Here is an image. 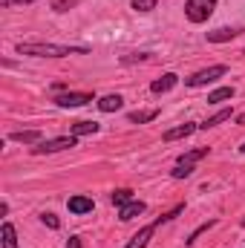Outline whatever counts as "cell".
Wrapping results in <instances>:
<instances>
[{
	"label": "cell",
	"instance_id": "1",
	"mask_svg": "<svg viewBox=\"0 0 245 248\" xmlns=\"http://www.w3.org/2000/svg\"><path fill=\"white\" fill-rule=\"evenodd\" d=\"M20 55H35V58H66V55H84L90 52L87 46H61V44H17Z\"/></svg>",
	"mask_w": 245,
	"mask_h": 248
},
{
	"label": "cell",
	"instance_id": "2",
	"mask_svg": "<svg viewBox=\"0 0 245 248\" xmlns=\"http://www.w3.org/2000/svg\"><path fill=\"white\" fill-rule=\"evenodd\" d=\"M216 9V0H184V17L190 23H205Z\"/></svg>",
	"mask_w": 245,
	"mask_h": 248
},
{
	"label": "cell",
	"instance_id": "3",
	"mask_svg": "<svg viewBox=\"0 0 245 248\" xmlns=\"http://www.w3.org/2000/svg\"><path fill=\"white\" fill-rule=\"evenodd\" d=\"M78 144V136H61V139H49V141H38L35 147H32V153L35 156H44V153H58V150H69V147H75Z\"/></svg>",
	"mask_w": 245,
	"mask_h": 248
},
{
	"label": "cell",
	"instance_id": "4",
	"mask_svg": "<svg viewBox=\"0 0 245 248\" xmlns=\"http://www.w3.org/2000/svg\"><path fill=\"white\" fill-rule=\"evenodd\" d=\"M228 72V66H222V63H214V66H208V69H199V72H193L190 78H187V87H205V84H214L216 78H222Z\"/></svg>",
	"mask_w": 245,
	"mask_h": 248
},
{
	"label": "cell",
	"instance_id": "5",
	"mask_svg": "<svg viewBox=\"0 0 245 248\" xmlns=\"http://www.w3.org/2000/svg\"><path fill=\"white\" fill-rule=\"evenodd\" d=\"M90 101H92L90 93H63V95L55 98V104H58V107H66V110H69V107H84V104H90Z\"/></svg>",
	"mask_w": 245,
	"mask_h": 248
},
{
	"label": "cell",
	"instance_id": "6",
	"mask_svg": "<svg viewBox=\"0 0 245 248\" xmlns=\"http://www.w3.org/2000/svg\"><path fill=\"white\" fill-rule=\"evenodd\" d=\"M138 214H144V202H141V199H130L127 205H122V208H119V219H122V222L136 219Z\"/></svg>",
	"mask_w": 245,
	"mask_h": 248
},
{
	"label": "cell",
	"instance_id": "7",
	"mask_svg": "<svg viewBox=\"0 0 245 248\" xmlns=\"http://www.w3.org/2000/svg\"><path fill=\"white\" fill-rule=\"evenodd\" d=\"M176 81H179V78H176L173 72H165L162 78H156V81L150 84V90H153L156 95H162V93H168V90H173V87H176Z\"/></svg>",
	"mask_w": 245,
	"mask_h": 248
},
{
	"label": "cell",
	"instance_id": "8",
	"mask_svg": "<svg viewBox=\"0 0 245 248\" xmlns=\"http://www.w3.org/2000/svg\"><path fill=\"white\" fill-rule=\"evenodd\" d=\"M124 98L116 93V95H104V98H98V110L101 113H116V110H122Z\"/></svg>",
	"mask_w": 245,
	"mask_h": 248
},
{
	"label": "cell",
	"instance_id": "9",
	"mask_svg": "<svg viewBox=\"0 0 245 248\" xmlns=\"http://www.w3.org/2000/svg\"><path fill=\"white\" fill-rule=\"evenodd\" d=\"M199 124H179V127H173V130H165V141H176V139H184V136H190L193 130H196Z\"/></svg>",
	"mask_w": 245,
	"mask_h": 248
},
{
	"label": "cell",
	"instance_id": "10",
	"mask_svg": "<svg viewBox=\"0 0 245 248\" xmlns=\"http://www.w3.org/2000/svg\"><path fill=\"white\" fill-rule=\"evenodd\" d=\"M69 211L72 214H90L92 211V199L90 196H72L69 199Z\"/></svg>",
	"mask_w": 245,
	"mask_h": 248
},
{
	"label": "cell",
	"instance_id": "11",
	"mask_svg": "<svg viewBox=\"0 0 245 248\" xmlns=\"http://www.w3.org/2000/svg\"><path fill=\"white\" fill-rule=\"evenodd\" d=\"M153 231H156V225H147V228H141L130 243H127V248H144L147 243H150V237H153Z\"/></svg>",
	"mask_w": 245,
	"mask_h": 248
},
{
	"label": "cell",
	"instance_id": "12",
	"mask_svg": "<svg viewBox=\"0 0 245 248\" xmlns=\"http://www.w3.org/2000/svg\"><path fill=\"white\" fill-rule=\"evenodd\" d=\"M205 156H208V147H196V150H187L184 156H179L176 165H190V168H193V165H196L199 159H205Z\"/></svg>",
	"mask_w": 245,
	"mask_h": 248
},
{
	"label": "cell",
	"instance_id": "13",
	"mask_svg": "<svg viewBox=\"0 0 245 248\" xmlns=\"http://www.w3.org/2000/svg\"><path fill=\"white\" fill-rule=\"evenodd\" d=\"M240 35V29H228V26H222V29H214V32H208V41H214V44H222V41H231V38H237Z\"/></svg>",
	"mask_w": 245,
	"mask_h": 248
},
{
	"label": "cell",
	"instance_id": "14",
	"mask_svg": "<svg viewBox=\"0 0 245 248\" xmlns=\"http://www.w3.org/2000/svg\"><path fill=\"white\" fill-rule=\"evenodd\" d=\"M12 139L23 141V144H38L41 141V130H17V133H12Z\"/></svg>",
	"mask_w": 245,
	"mask_h": 248
},
{
	"label": "cell",
	"instance_id": "15",
	"mask_svg": "<svg viewBox=\"0 0 245 248\" xmlns=\"http://www.w3.org/2000/svg\"><path fill=\"white\" fill-rule=\"evenodd\" d=\"M0 234H3V248H20L17 246V234H15V225H12V222H3Z\"/></svg>",
	"mask_w": 245,
	"mask_h": 248
},
{
	"label": "cell",
	"instance_id": "16",
	"mask_svg": "<svg viewBox=\"0 0 245 248\" xmlns=\"http://www.w3.org/2000/svg\"><path fill=\"white\" fill-rule=\"evenodd\" d=\"M228 98H234V87H219V90H214V93L208 95V104H222V101H228Z\"/></svg>",
	"mask_w": 245,
	"mask_h": 248
},
{
	"label": "cell",
	"instance_id": "17",
	"mask_svg": "<svg viewBox=\"0 0 245 248\" xmlns=\"http://www.w3.org/2000/svg\"><path fill=\"white\" fill-rule=\"evenodd\" d=\"M156 116H159V110H136V113H130L127 119L133 124H144V122H153Z\"/></svg>",
	"mask_w": 245,
	"mask_h": 248
},
{
	"label": "cell",
	"instance_id": "18",
	"mask_svg": "<svg viewBox=\"0 0 245 248\" xmlns=\"http://www.w3.org/2000/svg\"><path fill=\"white\" fill-rule=\"evenodd\" d=\"M92 133H98V124H95V122H78V124H72V136H92Z\"/></svg>",
	"mask_w": 245,
	"mask_h": 248
},
{
	"label": "cell",
	"instance_id": "19",
	"mask_svg": "<svg viewBox=\"0 0 245 248\" xmlns=\"http://www.w3.org/2000/svg\"><path fill=\"white\" fill-rule=\"evenodd\" d=\"M228 119H231V110H219L216 116H211L208 122H202V124H199V127H202V130H208V127H216V124L228 122Z\"/></svg>",
	"mask_w": 245,
	"mask_h": 248
},
{
	"label": "cell",
	"instance_id": "20",
	"mask_svg": "<svg viewBox=\"0 0 245 248\" xmlns=\"http://www.w3.org/2000/svg\"><path fill=\"white\" fill-rule=\"evenodd\" d=\"M130 199H133V190H130V187H119V190H113V205L122 208V205H127Z\"/></svg>",
	"mask_w": 245,
	"mask_h": 248
},
{
	"label": "cell",
	"instance_id": "21",
	"mask_svg": "<svg viewBox=\"0 0 245 248\" xmlns=\"http://www.w3.org/2000/svg\"><path fill=\"white\" fill-rule=\"evenodd\" d=\"M156 3H159V0H130V6H133L136 12H153Z\"/></svg>",
	"mask_w": 245,
	"mask_h": 248
},
{
	"label": "cell",
	"instance_id": "22",
	"mask_svg": "<svg viewBox=\"0 0 245 248\" xmlns=\"http://www.w3.org/2000/svg\"><path fill=\"white\" fill-rule=\"evenodd\" d=\"M78 3H81V0H55V3H52V9H55V12H69V9H72V6H78Z\"/></svg>",
	"mask_w": 245,
	"mask_h": 248
},
{
	"label": "cell",
	"instance_id": "23",
	"mask_svg": "<svg viewBox=\"0 0 245 248\" xmlns=\"http://www.w3.org/2000/svg\"><path fill=\"white\" fill-rule=\"evenodd\" d=\"M170 173H173V179H184V176H190V173H193V168H190V165H176Z\"/></svg>",
	"mask_w": 245,
	"mask_h": 248
},
{
	"label": "cell",
	"instance_id": "24",
	"mask_svg": "<svg viewBox=\"0 0 245 248\" xmlns=\"http://www.w3.org/2000/svg\"><path fill=\"white\" fill-rule=\"evenodd\" d=\"M41 219H44V225H49V228H58V225H61V222H58V217H55V214H44V217H41Z\"/></svg>",
	"mask_w": 245,
	"mask_h": 248
},
{
	"label": "cell",
	"instance_id": "25",
	"mask_svg": "<svg viewBox=\"0 0 245 248\" xmlns=\"http://www.w3.org/2000/svg\"><path fill=\"white\" fill-rule=\"evenodd\" d=\"M208 228H214V222H208V225H202V228H196V231L190 234V240H187V246H193V243H196V237H199V234H205Z\"/></svg>",
	"mask_w": 245,
	"mask_h": 248
},
{
	"label": "cell",
	"instance_id": "26",
	"mask_svg": "<svg viewBox=\"0 0 245 248\" xmlns=\"http://www.w3.org/2000/svg\"><path fill=\"white\" fill-rule=\"evenodd\" d=\"M23 6V3H35V0H0V6H6V9H12V6Z\"/></svg>",
	"mask_w": 245,
	"mask_h": 248
},
{
	"label": "cell",
	"instance_id": "27",
	"mask_svg": "<svg viewBox=\"0 0 245 248\" xmlns=\"http://www.w3.org/2000/svg\"><path fill=\"white\" fill-rule=\"evenodd\" d=\"M66 248H84V246H81V237H69Z\"/></svg>",
	"mask_w": 245,
	"mask_h": 248
},
{
	"label": "cell",
	"instance_id": "28",
	"mask_svg": "<svg viewBox=\"0 0 245 248\" xmlns=\"http://www.w3.org/2000/svg\"><path fill=\"white\" fill-rule=\"evenodd\" d=\"M237 124H243V127H245V113H240V116H237Z\"/></svg>",
	"mask_w": 245,
	"mask_h": 248
},
{
	"label": "cell",
	"instance_id": "29",
	"mask_svg": "<svg viewBox=\"0 0 245 248\" xmlns=\"http://www.w3.org/2000/svg\"><path fill=\"white\" fill-rule=\"evenodd\" d=\"M243 153H245V144H243Z\"/></svg>",
	"mask_w": 245,
	"mask_h": 248
}]
</instances>
